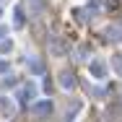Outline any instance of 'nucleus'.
<instances>
[{"label":"nucleus","instance_id":"f257e3e1","mask_svg":"<svg viewBox=\"0 0 122 122\" xmlns=\"http://www.w3.org/2000/svg\"><path fill=\"white\" fill-rule=\"evenodd\" d=\"M31 112H34V117H47L52 112V101H36Z\"/></svg>","mask_w":122,"mask_h":122},{"label":"nucleus","instance_id":"f03ea898","mask_svg":"<svg viewBox=\"0 0 122 122\" xmlns=\"http://www.w3.org/2000/svg\"><path fill=\"white\" fill-rule=\"evenodd\" d=\"M60 86H62V88H68V91L75 88V75L70 73V70H62V73H60Z\"/></svg>","mask_w":122,"mask_h":122},{"label":"nucleus","instance_id":"7ed1b4c3","mask_svg":"<svg viewBox=\"0 0 122 122\" xmlns=\"http://www.w3.org/2000/svg\"><path fill=\"white\" fill-rule=\"evenodd\" d=\"M91 75H94V78H104V75H107V68H104V62L94 60V62H91Z\"/></svg>","mask_w":122,"mask_h":122},{"label":"nucleus","instance_id":"20e7f679","mask_svg":"<svg viewBox=\"0 0 122 122\" xmlns=\"http://www.w3.org/2000/svg\"><path fill=\"white\" fill-rule=\"evenodd\" d=\"M13 21H16V29H21V26H24V10H21V8H16V10H13Z\"/></svg>","mask_w":122,"mask_h":122},{"label":"nucleus","instance_id":"39448f33","mask_svg":"<svg viewBox=\"0 0 122 122\" xmlns=\"http://www.w3.org/2000/svg\"><path fill=\"white\" fill-rule=\"evenodd\" d=\"M31 96H34V86H31V83H26V88L21 91V101H29Z\"/></svg>","mask_w":122,"mask_h":122},{"label":"nucleus","instance_id":"423d86ee","mask_svg":"<svg viewBox=\"0 0 122 122\" xmlns=\"http://www.w3.org/2000/svg\"><path fill=\"white\" fill-rule=\"evenodd\" d=\"M0 112H3V114H10V112H13V104H10L8 99H0Z\"/></svg>","mask_w":122,"mask_h":122},{"label":"nucleus","instance_id":"0eeeda50","mask_svg":"<svg viewBox=\"0 0 122 122\" xmlns=\"http://www.w3.org/2000/svg\"><path fill=\"white\" fill-rule=\"evenodd\" d=\"M29 62H31V65H29V68H31V73H44V65H42L39 60H29Z\"/></svg>","mask_w":122,"mask_h":122},{"label":"nucleus","instance_id":"6e6552de","mask_svg":"<svg viewBox=\"0 0 122 122\" xmlns=\"http://www.w3.org/2000/svg\"><path fill=\"white\" fill-rule=\"evenodd\" d=\"M112 62H114V70H117V73L122 75V57H120V55H117V57H114Z\"/></svg>","mask_w":122,"mask_h":122},{"label":"nucleus","instance_id":"1a4fd4ad","mask_svg":"<svg viewBox=\"0 0 122 122\" xmlns=\"http://www.w3.org/2000/svg\"><path fill=\"white\" fill-rule=\"evenodd\" d=\"M10 47H13V44H10V39H3V42H0V52H8Z\"/></svg>","mask_w":122,"mask_h":122},{"label":"nucleus","instance_id":"9d476101","mask_svg":"<svg viewBox=\"0 0 122 122\" xmlns=\"http://www.w3.org/2000/svg\"><path fill=\"white\" fill-rule=\"evenodd\" d=\"M8 70H10V65H8L5 60H0V73H8Z\"/></svg>","mask_w":122,"mask_h":122}]
</instances>
